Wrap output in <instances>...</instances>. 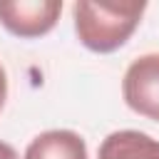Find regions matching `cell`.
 <instances>
[{"mask_svg":"<svg viewBox=\"0 0 159 159\" xmlns=\"http://www.w3.org/2000/svg\"><path fill=\"white\" fill-rule=\"evenodd\" d=\"M147 2L137 0H77L72 5L75 32L80 42L99 55L119 50L139 27Z\"/></svg>","mask_w":159,"mask_h":159,"instance_id":"6da1fadb","label":"cell"},{"mask_svg":"<svg viewBox=\"0 0 159 159\" xmlns=\"http://www.w3.org/2000/svg\"><path fill=\"white\" fill-rule=\"evenodd\" d=\"M62 12L60 0H2L0 2V25L22 40L47 35Z\"/></svg>","mask_w":159,"mask_h":159,"instance_id":"7a4b0ae2","label":"cell"},{"mask_svg":"<svg viewBox=\"0 0 159 159\" xmlns=\"http://www.w3.org/2000/svg\"><path fill=\"white\" fill-rule=\"evenodd\" d=\"M122 97L132 112L159 122V52L142 55L127 67Z\"/></svg>","mask_w":159,"mask_h":159,"instance_id":"3957f363","label":"cell"},{"mask_svg":"<svg viewBox=\"0 0 159 159\" xmlns=\"http://www.w3.org/2000/svg\"><path fill=\"white\" fill-rule=\"evenodd\" d=\"M22 159H87V144L72 129H47L27 144Z\"/></svg>","mask_w":159,"mask_h":159,"instance_id":"277c9868","label":"cell"},{"mask_svg":"<svg viewBox=\"0 0 159 159\" xmlns=\"http://www.w3.org/2000/svg\"><path fill=\"white\" fill-rule=\"evenodd\" d=\"M99 159H159V142L137 129H119L102 139Z\"/></svg>","mask_w":159,"mask_h":159,"instance_id":"5b68a950","label":"cell"},{"mask_svg":"<svg viewBox=\"0 0 159 159\" xmlns=\"http://www.w3.org/2000/svg\"><path fill=\"white\" fill-rule=\"evenodd\" d=\"M5 97H7V75H5V67L0 65V109L5 104Z\"/></svg>","mask_w":159,"mask_h":159,"instance_id":"8992f818","label":"cell"},{"mask_svg":"<svg viewBox=\"0 0 159 159\" xmlns=\"http://www.w3.org/2000/svg\"><path fill=\"white\" fill-rule=\"evenodd\" d=\"M0 159H20V157L7 142H0Z\"/></svg>","mask_w":159,"mask_h":159,"instance_id":"52a82bcc","label":"cell"}]
</instances>
